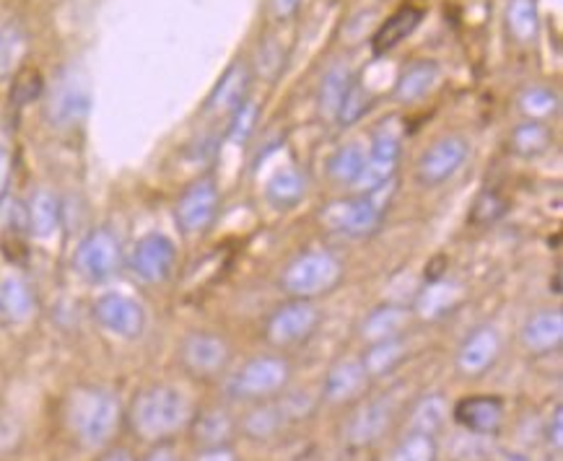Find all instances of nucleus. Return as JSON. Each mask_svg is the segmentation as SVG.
I'll list each match as a JSON object with an SVG mask.
<instances>
[{
	"label": "nucleus",
	"mask_w": 563,
	"mask_h": 461,
	"mask_svg": "<svg viewBox=\"0 0 563 461\" xmlns=\"http://www.w3.org/2000/svg\"><path fill=\"white\" fill-rule=\"evenodd\" d=\"M11 174H13V156L5 145H0V200H3L5 190H9Z\"/></svg>",
	"instance_id": "a18cd8bd"
},
{
	"label": "nucleus",
	"mask_w": 563,
	"mask_h": 461,
	"mask_svg": "<svg viewBox=\"0 0 563 461\" xmlns=\"http://www.w3.org/2000/svg\"><path fill=\"white\" fill-rule=\"evenodd\" d=\"M503 210H507V203H503L499 195H494V192H486V195H481L478 203H475L473 220L475 223H491V220L503 216Z\"/></svg>",
	"instance_id": "37998d69"
},
{
	"label": "nucleus",
	"mask_w": 563,
	"mask_h": 461,
	"mask_svg": "<svg viewBox=\"0 0 563 461\" xmlns=\"http://www.w3.org/2000/svg\"><path fill=\"white\" fill-rule=\"evenodd\" d=\"M400 132L382 127L372 140V149L367 151V162H363V169L354 187H359L361 192H369L395 179L397 162H400Z\"/></svg>",
	"instance_id": "4468645a"
},
{
	"label": "nucleus",
	"mask_w": 563,
	"mask_h": 461,
	"mask_svg": "<svg viewBox=\"0 0 563 461\" xmlns=\"http://www.w3.org/2000/svg\"><path fill=\"white\" fill-rule=\"evenodd\" d=\"M123 262L125 254L120 239L107 226H99V229L86 233L81 244L76 246V254H73V267L91 285L110 283L112 278L120 276Z\"/></svg>",
	"instance_id": "423d86ee"
},
{
	"label": "nucleus",
	"mask_w": 563,
	"mask_h": 461,
	"mask_svg": "<svg viewBox=\"0 0 563 461\" xmlns=\"http://www.w3.org/2000/svg\"><path fill=\"white\" fill-rule=\"evenodd\" d=\"M99 461H136V457H132L128 449H112V451L104 453V457Z\"/></svg>",
	"instance_id": "de8ad7c7"
},
{
	"label": "nucleus",
	"mask_w": 563,
	"mask_h": 461,
	"mask_svg": "<svg viewBox=\"0 0 563 461\" xmlns=\"http://www.w3.org/2000/svg\"><path fill=\"white\" fill-rule=\"evenodd\" d=\"M283 63H286V50H283L278 39L268 37L257 47V65H260V73L268 81H276V78L281 76Z\"/></svg>",
	"instance_id": "a19ab883"
},
{
	"label": "nucleus",
	"mask_w": 563,
	"mask_h": 461,
	"mask_svg": "<svg viewBox=\"0 0 563 461\" xmlns=\"http://www.w3.org/2000/svg\"><path fill=\"white\" fill-rule=\"evenodd\" d=\"M350 84H354V78H350L348 68H343V65H335L333 71L324 73L320 86V112L324 117L328 119L337 117V110H341L343 97H346Z\"/></svg>",
	"instance_id": "72a5a7b5"
},
{
	"label": "nucleus",
	"mask_w": 563,
	"mask_h": 461,
	"mask_svg": "<svg viewBox=\"0 0 563 461\" xmlns=\"http://www.w3.org/2000/svg\"><path fill=\"white\" fill-rule=\"evenodd\" d=\"M501 335L494 326H478V330L462 343L457 353V369L465 376H481L499 360Z\"/></svg>",
	"instance_id": "dca6fc26"
},
{
	"label": "nucleus",
	"mask_w": 563,
	"mask_h": 461,
	"mask_svg": "<svg viewBox=\"0 0 563 461\" xmlns=\"http://www.w3.org/2000/svg\"><path fill=\"white\" fill-rule=\"evenodd\" d=\"M551 140H553L551 130H548L546 125L535 123V119H527V123L514 127L512 151L522 158H535L551 149Z\"/></svg>",
	"instance_id": "c756f323"
},
{
	"label": "nucleus",
	"mask_w": 563,
	"mask_h": 461,
	"mask_svg": "<svg viewBox=\"0 0 563 461\" xmlns=\"http://www.w3.org/2000/svg\"><path fill=\"white\" fill-rule=\"evenodd\" d=\"M369 104H372V97H369V91L359 84H350L346 97H343V104H341V110H337L335 119L341 125L359 123V119L363 117V112L369 110Z\"/></svg>",
	"instance_id": "ea45409f"
},
{
	"label": "nucleus",
	"mask_w": 563,
	"mask_h": 461,
	"mask_svg": "<svg viewBox=\"0 0 563 461\" xmlns=\"http://www.w3.org/2000/svg\"><path fill=\"white\" fill-rule=\"evenodd\" d=\"M192 410L188 397L169 384H154L138 392V397L130 405V427L138 438L167 440L190 425Z\"/></svg>",
	"instance_id": "f257e3e1"
},
{
	"label": "nucleus",
	"mask_w": 563,
	"mask_h": 461,
	"mask_svg": "<svg viewBox=\"0 0 563 461\" xmlns=\"http://www.w3.org/2000/svg\"><path fill=\"white\" fill-rule=\"evenodd\" d=\"M393 461H436V440L432 433L413 431L397 446Z\"/></svg>",
	"instance_id": "e433bc0d"
},
{
	"label": "nucleus",
	"mask_w": 563,
	"mask_h": 461,
	"mask_svg": "<svg viewBox=\"0 0 563 461\" xmlns=\"http://www.w3.org/2000/svg\"><path fill=\"white\" fill-rule=\"evenodd\" d=\"M289 418H294V412H289V402L283 405H265L260 410H255L244 423V431L255 438H265L270 433H276L278 427L286 423Z\"/></svg>",
	"instance_id": "f704fd0d"
},
{
	"label": "nucleus",
	"mask_w": 563,
	"mask_h": 461,
	"mask_svg": "<svg viewBox=\"0 0 563 461\" xmlns=\"http://www.w3.org/2000/svg\"><path fill=\"white\" fill-rule=\"evenodd\" d=\"M249 68L244 60H236L231 63L227 73L218 78V84L210 91L208 102H205V115L210 117H221V115H231V112L240 106L249 93Z\"/></svg>",
	"instance_id": "2eb2a0df"
},
{
	"label": "nucleus",
	"mask_w": 563,
	"mask_h": 461,
	"mask_svg": "<svg viewBox=\"0 0 563 461\" xmlns=\"http://www.w3.org/2000/svg\"><path fill=\"white\" fill-rule=\"evenodd\" d=\"M462 300H465L462 285H457L455 280L439 278V280H432V283L419 293V298H415V313H419L421 319L434 322V319H442L447 317V313H452Z\"/></svg>",
	"instance_id": "5701e85b"
},
{
	"label": "nucleus",
	"mask_w": 563,
	"mask_h": 461,
	"mask_svg": "<svg viewBox=\"0 0 563 461\" xmlns=\"http://www.w3.org/2000/svg\"><path fill=\"white\" fill-rule=\"evenodd\" d=\"M24 213H26V229H29V236L52 239L57 231H61L63 203L50 187H39V190L31 192L29 203L24 205Z\"/></svg>",
	"instance_id": "f3484780"
},
{
	"label": "nucleus",
	"mask_w": 563,
	"mask_h": 461,
	"mask_svg": "<svg viewBox=\"0 0 563 461\" xmlns=\"http://www.w3.org/2000/svg\"><path fill=\"white\" fill-rule=\"evenodd\" d=\"M91 112V86L84 71L63 68L44 93V117L57 130L78 127Z\"/></svg>",
	"instance_id": "39448f33"
},
{
	"label": "nucleus",
	"mask_w": 563,
	"mask_h": 461,
	"mask_svg": "<svg viewBox=\"0 0 563 461\" xmlns=\"http://www.w3.org/2000/svg\"><path fill=\"white\" fill-rule=\"evenodd\" d=\"M322 322V311L315 300L307 298H291L289 304H283L281 309L270 313L268 326H265V335L273 345L289 347L299 345L307 337H312V332Z\"/></svg>",
	"instance_id": "9d476101"
},
{
	"label": "nucleus",
	"mask_w": 563,
	"mask_h": 461,
	"mask_svg": "<svg viewBox=\"0 0 563 461\" xmlns=\"http://www.w3.org/2000/svg\"><path fill=\"white\" fill-rule=\"evenodd\" d=\"M410 322V311L402 306L384 304L380 309H374L367 319L361 322V337L367 343H382V340L402 337L406 326Z\"/></svg>",
	"instance_id": "bb28decb"
},
{
	"label": "nucleus",
	"mask_w": 563,
	"mask_h": 461,
	"mask_svg": "<svg viewBox=\"0 0 563 461\" xmlns=\"http://www.w3.org/2000/svg\"><path fill=\"white\" fill-rule=\"evenodd\" d=\"M91 313L102 330L123 340H136L145 330V309L136 298L123 296V293H104L94 300Z\"/></svg>",
	"instance_id": "ddd939ff"
},
{
	"label": "nucleus",
	"mask_w": 563,
	"mask_h": 461,
	"mask_svg": "<svg viewBox=\"0 0 563 461\" xmlns=\"http://www.w3.org/2000/svg\"><path fill=\"white\" fill-rule=\"evenodd\" d=\"M177 244L167 233H145L130 252V270L145 285H162L175 276Z\"/></svg>",
	"instance_id": "1a4fd4ad"
},
{
	"label": "nucleus",
	"mask_w": 563,
	"mask_h": 461,
	"mask_svg": "<svg viewBox=\"0 0 563 461\" xmlns=\"http://www.w3.org/2000/svg\"><path fill=\"white\" fill-rule=\"evenodd\" d=\"M343 276H346V270H343L341 259H337L335 254L317 249L299 254V257L283 270L281 285L291 298L315 300L317 296L335 291L337 285H341Z\"/></svg>",
	"instance_id": "20e7f679"
},
{
	"label": "nucleus",
	"mask_w": 563,
	"mask_h": 461,
	"mask_svg": "<svg viewBox=\"0 0 563 461\" xmlns=\"http://www.w3.org/2000/svg\"><path fill=\"white\" fill-rule=\"evenodd\" d=\"M470 143L462 136H442L428 145L415 164V182L421 187H439L455 177L468 162Z\"/></svg>",
	"instance_id": "9b49d317"
},
{
	"label": "nucleus",
	"mask_w": 563,
	"mask_h": 461,
	"mask_svg": "<svg viewBox=\"0 0 563 461\" xmlns=\"http://www.w3.org/2000/svg\"><path fill=\"white\" fill-rule=\"evenodd\" d=\"M369 376L367 369L361 366V360H343L337 363L333 371L328 373V381H324V397L335 405H346L359 399L363 392H367Z\"/></svg>",
	"instance_id": "412c9836"
},
{
	"label": "nucleus",
	"mask_w": 563,
	"mask_h": 461,
	"mask_svg": "<svg viewBox=\"0 0 563 461\" xmlns=\"http://www.w3.org/2000/svg\"><path fill=\"white\" fill-rule=\"evenodd\" d=\"M406 358V343L402 337L393 340H382V343H374L369 347L367 356L361 358V366L367 369L369 376H382V373H389L397 363H402Z\"/></svg>",
	"instance_id": "2f4dec72"
},
{
	"label": "nucleus",
	"mask_w": 563,
	"mask_h": 461,
	"mask_svg": "<svg viewBox=\"0 0 563 461\" xmlns=\"http://www.w3.org/2000/svg\"><path fill=\"white\" fill-rule=\"evenodd\" d=\"M395 423V407L387 399H376V402L363 405L346 427V436L354 446H369L380 440L389 425Z\"/></svg>",
	"instance_id": "a211bd4d"
},
{
	"label": "nucleus",
	"mask_w": 563,
	"mask_h": 461,
	"mask_svg": "<svg viewBox=\"0 0 563 461\" xmlns=\"http://www.w3.org/2000/svg\"><path fill=\"white\" fill-rule=\"evenodd\" d=\"M307 195V177L296 166H283L265 184V197L278 210H289L299 205Z\"/></svg>",
	"instance_id": "a878e982"
},
{
	"label": "nucleus",
	"mask_w": 563,
	"mask_h": 461,
	"mask_svg": "<svg viewBox=\"0 0 563 461\" xmlns=\"http://www.w3.org/2000/svg\"><path fill=\"white\" fill-rule=\"evenodd\" d=\"M503 402L494 394L468 397L455 407V420L473 433H494L501 425Z\"/></svg>",
	"instance_id": "4be33fe9"
},
{
	"label": "nucleus",
	"mask_w": 563,
	"mask_h": 461,
	"mask_svg": "<svg viewBox=\"0 0 563 461\" xmlns=\"http://www.w3.org/2000/svg\"><path fill=\"white\" fill-rule=\"evenodd\" d=\"M444 418H447V407L439 397H428L419 405V410L413 412V431L419 433H434L436 427H442Z\"/></svg>",
	"instance_id": "79ce46f5"
},
{
	"label": "nucleus",
	"mask_w": 563,
	"mask_h": 461,
	"mask_svg": "<svg viewBox=\"0 0 563 461\" xmlns=\"http://www.w3.org/2000/svg\"><path fill=\"white\" fill-rule=\"evenodd\" d=\"M436 81H439V65L432 63V60H419V63L408 65L402 76L397 78L395 99L402 104L419 102L434 89Z\"/></svg>",
	"instance_id": "cd10ccee"
},
{
	"label": "nucleus",
	"mask_w": 563,
	"mask_h": 461,
	"mask_svg": "<svg viewBox=\"0 0 563 461\" xmlns=\"http://www.w3.org/2000/svg\"><path fill=\"white\" fill-rule=\"evenodd\" d=\"M363 162H367V149L361 143H348L333 153L328 174L337 184H354L363 169Z\"/></svg>",
	"instance_id": "473e14b6"
},
{
	"label": "nucleus",
	"mask_w": 563,
	"mask_h": 461,
	"mask_svg": "<svg viewBox=\"0 0 563 461\" xmlns=\"http://www.w3.org/2000/svg\"><path fill=\"white\" fill-rule=\"evenodd\" d=\"M29 55V35L18 22L0 24V84L11 81Z\"/></svg>",
	"instance_id": "393cba45"
},
{
	"label": "nucleus",
	"mask_w": 563,
	"mask_h": 461,
	"mask_svg": "<svg viewBox=\"0 0 563 461\" xmlns=\"http://www.w3.org/2000/svg\"><path fill=\"white\" fill-rule=\"evenodd\" d=\"M255 125H257V104L252 102V99H244V102L236 106L234 112H231L227 136L231 143L244 145L249 140L252 132H255Z\"/></svg>",
	"instance_id": "58836bf2"
},
{
	"label": "nucleus",
	"mask_w": 563,
	"mask_h": 461,
	"mask_svg": "<svg viewBox=\"0 0 563 461\" xmlns=\"http://www.w3.org/2000/svg\"><path fill=\"white\" fill-rule=\"evenodd\" d=\"M553 444H555V449H561V410L555 412V418H553Z\"/></svg>",
	"instance_id": "8fccbe9b"
},
{
	"label": "nucleus",
	"mask_w": 563,
	"mask_h": 461,
	"mask_svg": "<svg viewBox=\"0 0 563 461\" xmlns=\"http://www.w3.org/2000/svg\"><path fill=\"white\" fill-rule=\"evenodd\" d=\"M37 313V296L22 276L0 278V317L11 324H26Z\"/></svg>",
	"instance_id": "6ab92c4d"
},
{
	"label": "nucleus",
	"mask_w": 563,
	"mask_h": 461,
	"mask_svg": "<svg viewBox=\"0 0 563 461\" xmlns=\"http://www.w3.org/2000/svg\"><path fill=\"white\" fill-rule=\"evenodd\" d=\"M197 461H236L229 446H214V449H205Z\"/></svg>",
	"instance_id": "49530a36"
},
{
	"label": "nucleus",
	"mask_w": 563,
	"mask_h": 461,
	"mask_svg": "<svg viewBox=\"0 0 563 461\" xmlns=\"http://www.w3.org/2000/svg\"><path fill=\"white\" fill-rule=\"evenodd\" d=\"M149 461H177L175 453H171L169 449H156L154 453H151Z\"/></svg>",
	"instance_id": "09e8293b"
},
{
	"label": "nucleus",
	"mask_w": 563,
	"mask_h": 461,
	"mask_svg": "<svg viewBox=\"0 0 563 461\" xmlns=\"http://www.w3.org/2000/svg\"><path fill=\"white\" fill-rule=\"evenodd\" d=\"M190 423L195 425V440H201L205 449L227 446L231 431H234V423L223 410H205Z\"/></svg>",
	"instance_id": "7c9ffc66"
},
{
	"label": "nucleus",
	"mask_w": 563,
	"mask_h": 461,
	"mask_svg": "<svg viewBox=\"0 0 563 461\" xmlns=\"http://www.w3.org/2000/svg\"><path fill=\"white\" fill-rule=\"evenodd\" d=\"M563 340V317L559 309H548L538 311L527 319L525 326H522V345L527 347L529 353H551L561 345Z\"/></svg>",
	"instance_id": "b1692460"
},
{
	"label": "nucleus",
	"mask_w": 563,
	"mask_h": 461,
	"mask_svg": "<svg viewBox=\"0 0 563 461\" xmlns=\"http://www.w3.org/2000/svg\"><path fill=\"white\" fill-rule=\"evenodd\" d=\"M299 9L302 0H270V16H273L276 22H286V18L294 16Z\"/></svg>",
	"instance_id": "c03bdc74"
},
{
	"label": "nucleus",
	"mask_w": 563,
	"mask_h": 461,
	"mask_svg": "<svg viewBox=\"0 0 563 461\" xmlns=\"http://www.w3.org/2000/svg\"><path fill=\"white\" fill-rule=\"evenodd\" d=\"M423 16H426V13H423V9H419V5H402V9H397L393 16L384 18L382 26L372 37L374 55H387V52H393L397 44L406 42V39L419 29Z\"/></svg>",
	"instance_id": "aec40b11"
},
{
	"label": "nucleus",
	"mask_w": 563,
	"mask_h": 461,
	"mask_svg": "<svg viewBox=\"0 0 563 461\" xmlns=\"http://www.w3.org/2000/svg\"><path fill=\"white\" fill-rule=\"evenodd\" d=\"M520 110L522 115L535 119V123H542V119L553 117L559 112V97L546 86H533L520 97Z\"/></svg>",
	"instance_id": "c9c22d12"
},
{
	"label": "nucleus",
	"mask_w": 563,
	"mask_h": 461,
	"mask_svg": "<svg viewBox=\"0 0 563 461\" xmlns=\"http://www.w3.org/2000/svg\"><path fill=\"white\" fill-rule=\"evenodd\" d=\"M291 379V366L278 356L252 358L244 363L240 373L231 379L229 392L240 399H268L283 392Z\"/></svg>",
	"instance_id": "6e6552de"
},
{
	"label": "nucleus",
	"mask_w": 563,
	"mask_h": 461,
	"mask_svg": "<svg viewBox=\"0 0 563 461\" xmlns=\"http://www.w3.org/2000/svg\"><path fill=\"white\" fill-rule=\"evenodd\" d=\"M65 420L86 449H102L120 431L123 405L102 386H81L65 402Z\"/></svg>",
	"instance_id": "f03ea898"
},
{
	"label": "nucleus",
	"mask_w": 563,
	"mask_h": 461,
	"mask_svg": "<svg viewBox=\"0 0 563 461\" xmlns=\"http://www.w3.org/2000/svg\"><path fill=\"white\" fill-rule=\"evenodd\" d=\"M42 93H44V78L39 76L37 71L22 68L16 76H13V86H11V104L13 106H26V104L37 102Z\"/></svg>",
	"instance_id": "4c0bfd02"
},
{
	"label": "nucleus",
	"mask_w": 563,
	"mask_h": 461,
	"mask_svg": "<svg viewBox=\"0 0 563 461\" xmlns=\"http://www.w3.org/2000/svg\"><path fill=\"white\" fill-rule=\"evenodd\" d=\"M221 208V192H218V182L214 174L197 177L182 190V195L175 203V220L177 229L184 236H197L210 229Z\"/></svg>",
	"instance_id": "0eeeda50"
},
{
	"label": "nucleus",
	"mask_w": 563,
	"mask_h": 461,
	"mask_svg": "<svg viewBox=\"0 0 563 461\" xmlns=\"http://www.w3.org/2000/svg\"><path fill=\"white\" fill-rule=\"evenodd\" d=\"M507 29L514 42L527 44L540 31L538 0H509L507 5Z\"/></svg>",
	"instance_id": "c85d7f7f"
},
{
	"label": "nucleus",
	"mask_w": 563,
	"mask_h": 461,
	"mask_svg": "<svg viewBox=\"0 0 563 461\" xmlns=\"http://www.w3.org/2000/svg\"><path fill=\"white\" fill-rule=\"evenodd\" d=\"M231 350L227 340L214 332H192L180 345L182 369L195 379H214L229 366Z\"/></svg>",
	"instance_id": "f8f14e48"
},
{
	"label": "nucleus",
	"mask_w": 563,
	"mask_h": 461,
	"mask_svg": "<svg viewBox=\"0 0 563 461\" xmlns=\"http://www.w3.org/2000/svg\"><path fill=\"white\" fill-rule=\"evenodd\" d=\"M395 179L387 184L374 187V190L361 192V195L348 200H335V203L324 205L320 213V223L328 231L343 233V236H369L382 226L387 216L389 200L395 195Z\"/></svg>",
	"instance_id": "7ed1b4c3"
}]
</instances>
